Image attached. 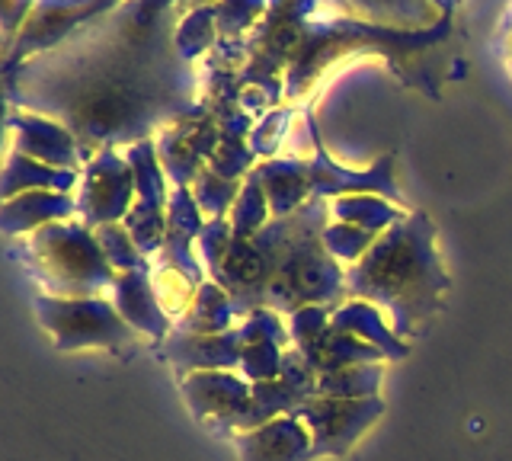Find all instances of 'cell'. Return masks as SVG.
Returning <instances> with one entry per match:
<instances>
[{
  "label": "cell",
  "mask_w": 512,
  "mask_h": 461,
  "mask_svg": "<svg viewBox=\"0 0 512 461\" xmlns=\"http://www.w3.org/2000/svg\"><path fill=\"white\" fill-rule=\"evenodd\" d=\"M176 13L138 17L122 0L58 49L4 71L10 103L68 125L84 161L154 138L202 100L173 42Z\"/></svg>",
  "instance_id": "cell-1"
},
{
  "label": "cell",
  "mask_w": 512,
  "mask_h": 461,
  "mask_svg": "<svg viewBox=\"0 0 512 461\" xmlns=\"http://www.w3.org/2000/svg\"><path fill=\"white\" fill-rule=\"evenodd\" d=\"M327 225L330 199L314 196L298 212L272 218L250 241L231 237L212 279L231 295L237 317L256 308L288 317L308 305H343L349 298L346 269L324 247Z\"/></svg>",
  "instance_id": "cell-2"
},
{
  "label": "cell",
  "mask_w": 512,
  "mask_h": 461,
  "mask_svg": "<svg viewBox=\"0 0 512 461\" xmlns=\"http://www.w3.org/2000/svg\"><path fill=\"white\" fill-rule=\"evenodd\" d=\"M448 289L452 279L436 247V225L420 209L407 212L356 266L346 269L349 298L388 311L394 333L407 343L445 308Z\"/></svg>",
  "instance_id": "cell-3"
},
{
  "label": "cell",
  "mask_w": 512,
  "mask_h": 461,
  "mask_svg": "<svg viewBox=\"0 0 512 461\" xmlns=\"http://www.w3.org/2000/svg\"><path fill=\"white\" fill-rule=\"evenodd\" d=\"M308 138H311V161L308 157H269L260 161L253 170L263 180L266 196L272 205V218L298 212L304 202L320 196V199H336V196H356V193H375L397 202L400 209H410L404 193L394 180V151L378 157L372 167L365 170H346L327 154L324 141H320L314 109H308Z\"/></svg>",
  "instance_id": "cell-4"
},
{
  "label": "cell",
  "mask_w": 512,
  "mask_h": 461,
  "mask_svg": "<svg viewBox=\"0 0 512 461\" xmlns=\"http://www.w3.org/2000/svg\"><path fill=\"white\" fill-rule=\"evenodd\" d=\"M20 260L42 282V295L55 298H106L116 289L119 273L103 257L93 228L84 221H55L23 237Z\"/></svg>",
  "instance_id": "cell-5"
},
{
  "label": "cell",
  "mask_w": 512,
  "mask_h": 461,
  "mask_svg": "<svg viewBox=\"0 0 512 461\" xmlns=\"http://www.w3.org/2000/svg\"><path fill=\"white\" fill-rule=\"evenodd\" d=\"M36 321L52 337L61 353L77 349H106L116 356H132L138 330L119 314L112 298H55L36 295L32 301Z\"/></svg>",
  "instance_id": "cell-6"
},
{
  "label": "cell",
  "mask_w": 512,
  "mask_h": 461,
  "mask_svg": "<svg viewBox=\"0 0 512 461\" xmlns=\"http://www.w3.org/2000/svg\"><path fill=\"white\" fill-rule=\"evenodd\" d=\"M74 199H77V218L93 231L122 221L128 209L138 202L135 173L125 151L106 148L100 154H93L84 164V170H80V186Z\"/></svg>",
  "instance_id": "cell-7"
},
{
  "label": "cell",
  "mask_w": 512,
  "mask_h": 461,
  "mask_svg": "<svg viewBox=\"0 0 512 461\" xmlns=\"http://www.w3.org/2000/svg\"><path fill=\"white\" fill-rule=\"evenodd\" d=\"M119 4L122 0H39L29 13V20L23 23L20 36L10 45L4 71H13L29 58H39L45 52L58 49V45L68 42L80 26L106 17V13L116 10Z\"/></svg>",
  "instance_id": "cell-8"
},
{
  "label": "cell",
  "mask_w": 512,
  "mask_h": 461,
  "mask_svg": "<svg viewBox=\"0 0 512 461\" xmlns=\"http://www.w3.org/2000/svg\"><path fill=\"white\" fill-rule=\"evenodd\" d=\"M295 417L311 429L314 458H343L368 429L384 417L381 397L365 401H336V397H308Z\"/></svg>",
  "instance_id": "cell-9"
},
{
  "label": "cell",
  "mask_w": 512,
  "mask_h": 461,
  "mask_svg": "<svg viewBox=\"0 0 512 461\" xmlns=\"http://www.w3.org/2000/svg\"><path fill=\"white\" fill-rule=\"evenodd\" d=\"M221 141V119L202 100L189 116L176 119L164 132L154 135L160 164L173 186H192V180L208 167Z\"/></svg>",
  "instance_id": "cell-10"
},
{
  "label": "cell",
  "mask_w": 512,
  "mask_h": 461,
  "mask_svg": "<svg viewBox=\"0 0 512 461\" xmlns=\"http://www.w3.org/2000/svg\"><path fill=\"white\" fill-rule=\"evenodd\" d=\"M176 385L196 423L218 439H231L234 423L247 413L253 397V381L240 372H192Z\"/></svg>",
  "instance_id": "cell-11"
},
{
  "label": "cell",
  "mask_w": 512,
  "mask_h": 461,
  "mask_svg": "<svg viewBox=\"0 0 512 461\" xmlns=\"http://www.w3.org/2000/svg\"><path fill=\"white\" fill-rule=\"evenodd\" d=\"M176 381L192 372H240V356H244V333L240 324L224 333H183L173 330L170 337L157 346Z\"/></svg>",
  "instance_id": "cell-12"
},
{
  "label": "cell",
  "mask_w": 512,
  "mask_h": 461,
  "mask_svg": "<svg viewBox=\"0 0 512 461\" xmlns=\"http://www.w3.org/2000/svg\"><path fill=\"white\" fill-rule=\"evenodd\" d=\"M7 129L16 138V148L32 161H42L48 167H58V170H74L80 173L84 170V148L80 141L74 138V132L68 125H61L48 116L39 113H29V109H16L10 106L7 113Z\"/></svg>",
  "instance_id": "cell-13"
},
{
  "label": "cell",
  "mask_w": 512,
  "mask_h": 461,
  "mask_svg": "<svg viewBox=\"0 0 512 461\" xmlns=\"http://www.w3.org/2000/svg\"><path fill=\"white\" fill-rule=\"evenodd\" d=\"M202 228H205V215L199 209L196 196H192V189L173 186L170 202H167V241H164V250H160L151 263H164V266L180 269L183 276L202 285L208 279L205 266L196 253V237Z\"/></svg>",
  "instance_id": "cell-14"
},
{
  "label": "cell",
  "mask_w": 512,
  "mask_h": 461,
  "mask_svg": "<svg viewBox=\"0 0 512 461\" xmlns=\"http://www.w3.org/2000/svg\"><path fill=\"white\" fill-rule=\"evenodd\" d=\"M109 298L116 301V308L125 321L138 330V337H148L154 346L164 343L176 327L173 317L164 311V305H160V298H157L151 266L132 269V273H119L116 289H112Z\"/></svg>",
  "instance_id": "cell-15"
},
{
  "label": "cell",
  "mask_w": 512,
  "mask_h": 461,
  "mask_svg": "<svg viewBox=\"0 0 512 461\" xmlns=\"http://www.w3.org/2000/svg\"><path fill=\"white\" fill-rule=\"evenodd\" d=\"M234 442L237 461H314L311 429L295 413L269 420L250 433H240Z\"/></svg>",
  "instance_id": "cell-16"
},
{
  "label": "cell",
  "mask_w": 512,
  "mask_h": 461,
  "mask_svg": "<svg viewBox=\"0 0 512 461\" xmlns=\"http://www.w3.org/2000/svg\"><path fill=\"white\" fill-rule=\"evenodd\" d=\"M77 199L71 193H52V189H32V193L13 196L0 209V228L7 237H29L55 221H74Z\"/></svg>",
  "instance_id": "cell-17"
},
{
  "label": "cell",
  "mask_w": 512,
  "mask_h": 461,
  "mask_svg": "<svg viewBox=\"0 0 512 461\" xmlns=\"http://www.w3.org/2000/svg\"><path fill=\"white\" fill-rule=\"evenodd\" d=\"M330 327L336 330H346L352 337H359L365 343L378 346L388 359H407L410 356V343L400 340L394 327L384 321V311L372 301H362V298H346L343 305H336L330 314Z\"/></svg>",
  "instance_id": "cell-18"
},
{
  "label": "cell",
  "mask_w": 512,
  "mask_h": 461,
  "mask_svg": "<svg viewBox=\"0 0 512 461\" xmlns=\"http://www.w3.org/2000/svg\"><path fill=\"white\" fill-rule=\"evenodd\" d=\"M74 186H80V173L74 170H58L48 167L42 161H32V157L10 151L7 164H4V177H0V196L13 199L32 193V189H52V193H71Z\"/></svg>",
  "instance_id": "cell-19"
},
{
  "label": "cell",
  "mask_w": 512,
  "mask_h": 461,
  "mask_svg": "<svg viewBox=\"0 0 512 461\" xmlns=\"http://www.w3.org/2000/svg\"><path fill=\"white\" fill-rule=\"evenodd\" d=\"M314 365V372H336V369H349V365H372V362H384L388 356L381 353L378 346L365 343L359 337H352L346 330H336V327H327L320 333V340L304 353Z\"/></svg>",
  "instance_id": "cell-20"
},
{
  "label": "cell",
  "mask_w": 512,
  "mask_h": 461,
  "mask_svg": "<svg viewBox=\"0 0 512 461\" xmlns=\"http://www.w3.org/2000/svg\"><path fill=\"white\" fill-rule=\"evenodd\" d=\"M410 209H400L397 202L375 196V193H356V196H336L330 199V218L343 225H356L372 234H384L394 228Z\"/></svg>",
  "instance_id": "cell-21"
},
{
  "label": "cell",
  "mask_w": 512,
  "mask_h": 461,
  "mask_svg": "<svg viewBox=\"0 0 512 461\" xmlns=\"http://www.w3.org/2000/svg\"><path fill=\"white\" fill-rule=\"evenodd\" d=\"M301 401H308V397H301L285 378L256 381L250 407H247L244 417L234 423L231 439H237L240 433H250V429H256V426H266L269 420H276V417H285V413H295L301 407Z\"/></svg>",
  "instance_id": "cell-22"
},
{
  "label": "cell",
  "mask_w": 512,
  "mask_h": 461,
  "mask_svg": "<svg viewBox=\"0 0 512 461\" xmlns=\"http://www.w3.org/2000/svg\"><path fill=\"white\" fill-rule=\"evenodd\" d=\"M237 324H240V317H237L231 295L224 292L215 279H205L199 285L196 301H192L189 314L173 330H183V333H224V330H231Z\"/></svg>",
  "instance_id": "cell-23"
},
{
  "label": "cell",
  "mask_w": 512,
  "mask_h": 461,
  "mask_svg": "<svg viewBox=\"0 0 512 461\" xmlns=\"http://www.w3.org/2000/svg\"><path fill=\"white\" fill-rule=\"evenodd\" d=\"M381 385H384V362L349 365V369L320 372L314 394L336 397V401H365V397H378Z\"/></svg>",
  "instance_id": "cell-24"
},
{
  "label": "cell",
  "mask_w": 512,
  "mask_h": 461,
  "mask_svg": "<svg viewBox=\"0 0 512 461\" xmlns=\"http://www.w3.org/2000/svg\"><path fill=\"white\" fill-rule=\"evenodd\" d=\"M128 164H132L135 173V189H138V202H148L157 205V209H167L170 202V189H167V170L160 164V154L154 138H144L138 145H128L125 148Z\"/></svg>",
  "instance_id": "cell-25"
},
{
  "label": "cell",
  "mask_w": 512,
  "mask_h": 461,
  "mask_svg": "<svg viewBox=\"0 0 512 461\" xmlns=\"http://www.w3.org/2000/svg\"><path fill=\"white\" fill-rule=\"evenodd\" d=\"M228 221H231V234L240 237V241H250V237H256L272 221V205L263 180L256 177V170H250L244 177V186H240V196Z\"/></svg>",
  "instance_id": "cell-26"
},
{
  "label": "cell",
  "mask_w": 512,
  "mask_h": 461,
  "mask_svg": "<svg viewBox=\"0 0 512 461\" xmlns=\"http://www.w3.org/2000/svg\"><path fill=\"white\" fill-rule=\"evenodd\" d=\"M218 39V23H215V4L205 7H192L186 13H180V26H176V52H180L189 65L196 58H202Z\"/></svg>",
  "instance_id": "cell-27"
},
{
  "label": "cell",
  "mask_w": 512,
  "mask_h": 461,
  "mask_svg": "<svg viewBox=\"0 0 512 461\" xmlns=\"http://www.w3.org/2000/svg\"><path fill=\"white\" fill-rule=\"evenodd\" d=\"M122 225L132 234V241L138 244V250L144 253V260H154L160 250H164L167 241V209H157V205L148 202H135L128 215L122 218Z\"/></svg>",
  "instance_id": "cell-28"
},
{
  "label": "cell",
  "mask_w": 512,
  "mask_h": 461,
  "mask_svg": "<svg viewBox=\"0 0 512 461\" xmlns=\"http://www.w3.org/2000/svg\"><path fill=\"white\" fill-rule=\"evenodd\" d=\"M151 279H154V289L164 311L173 317V324H180L183 317L189 314L192 301H196L199 285L192 282L189 276H183L180 269L164 266V263H151Z\"/></svg>",
  "instance_id": "cell-29"
},
{
  "label": "cell",
  "mask_w": 512,
  "mask_h": 461,
  "mask_svg": "<svg viewBox=\"0 0 512 461\" xmlns=\"http://www.w3.org/2000/svg\"><path fill=\"white\" fill-rule=\"evenodd\" d=\"M240 186H244V180H224L218 177V173L212 167H205L196 180H192V196H196L199 202V209L208 218H228L231 209H234V202L240 196Z\"/></svg>",
  "instance_id": "cell-30"
},
{
  "label": "cell",
  "mask_w": 512,
  "mask_h": 461,
  "mask_svg": "<svg viewBox=\"0 0 512 461\" xmlns=\"http://www.w3.org/2000/svg\"><path fill=\"white\" fill-rule=\"evenodd\" d=\"M93 234H96V244H100V250H103V257L109 260V266L116 269V273H132V269L151 266L148 260H144V253L138 250V244L132 241V234H128V228L122 225V221L96 228Z\"/></svg>",
  "instance_id": "cell-31"
},
{
  "label": "cell",
  "mask_w": 512,
  "mask_h": 461,
  "mask_svg": "<svg viewBox=\"0 0 512 461\" xmlns=\"http://www.w3.org/2000/svg\"><path fill=\"white\" fill-rule=\"evenodd\" d=\"M381 234H372L365 228H356V225H343V221H333L324 228V247L330 250L333 260H340L346 266H356L368 250L375 247Z\"/></svg>",
  "instance_id": "cell-32"
},
{
  "label": "cell",
  "mask_w": 512,
  "mask_h": 461,
  "mask_svg": "<svg viewBox=\"0 0 512 461\" xmlns=\"http://www.w3.org/2000/svg\"><path fill=\"white\" fill-rule=\"evenodd\" d=\"M266 0H218L215 23L224 42H237L266 13Z\"/></svg>",
  "instance_id": "cell-33"
},
{
  "label": "cell",
  "mask_w": 512,
  "mask_h": 461,
  "mask_svg": "<svg viewBox=\"0 0 512 461\" xmlns=\"http://www.w3.org/2000/svg\"><path fill=\"white\" fill-rule=\"evenodd\" d=\"M285 346L272 340H250L244 343V356H240V375L247 381H272L282 375Z\"/></svg>",
  "instance_id": "cell-34"
},
{
  "label": "cell",
  "mask_w": 512,
  "mask_h": 461,
  "mask_svg": "<svg viewBox=\"0 0 512 461\" xmlns=\"http://www.w3.org/2000/svg\"><path fill=\"white\" fill-rule=\"evenodd\" d=\"M288 122H292V109L288 106H276V109H269L266 116L256 119L253 132H250V151L260 157V161H269V157L279 154L282 138L288 132Z\"/></svg>",
  "instance_id": "cell-35"
},
{
  "label": "cell",
  "mask_w": 512,
  "mask_h": 461,
  "mask_svg": "<svg viewBox=\"0 0 512 461\" xmlns=\"http://www.w3.org/2000/svg\"><path fill=\"white\" fill-rule=\"evenodd\" d=\"M330 314L333 308L327 305H308L298 308L295 314H288V333H292V346L308 353V349L320 340V333L330 327Z\"/></svg>",
  "instance_id": "cell-36"
},
{
  "label": "cell",
  "mask_w": 512,
  "mask_h": 461,
  "mask_svg": "<svg viewBox=\"0 0 512 461\" xmlns=\"http://www.w3.org/2000/svg\"><path fill=\"white\" fill-rule=\"evenodd\" d=\"M231 237L234 234H231V221L228 218H208L205 228L199 231V237H196V253H199V260L205 266L208 279H212L215 269L221 266L224 250H228Z\"/></svg>",
  "instance_id": "cell-37"
},
{
  "label": "cell",
  "mask_w": 512,
  "mask_h": 461,
  "mask_svg": "<svg viewBox=\"0 0 512 461\" xmlns=\"http://www.w3.org/2000/svg\"><path fill=\"white\" fill-rule=\"evenodd\" d=\"M288 385H292L301 397H314L317 391V372H314V365L304 359L301 349L295 346H288L285 349V359H282V375Z\"/></svg>",
  "instance_id": "cell-38"
},
{
  "label": "cell",
  "mask_w": 512,
  "mask_h": 461,
  "mask_svg": "<svg viewBox=\"0 0 512 461\" xmlns=\"http://www.w3.org/2000/svg\"><path fill=\"white\" fill-rule=\"evenodd\" d=\"M39 0H4V23H7V52L10 45L16 42V36H20L23 23L29 20L32 7H36Z\"/></svg>",
  "instance_id": "cell-39"
}]
</instances>
